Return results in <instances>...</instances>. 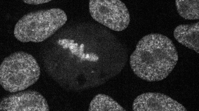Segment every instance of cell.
I'll return each mask as SVG.
<instances>
[{
    "label": "cell",
    "instance_id": "cell-1",
    "mask_svg": "<svg viewBox=\"0 0 199 111\" xmlns=\"http://www.w3.org/2000/svg\"><path fill=\"white\" fill-rule=\"evenodd\" d=\"M178 60V52L172 41L166 36L151 33L137 43L130 59V67L140 78L149 82L166 78Z\"/></svg>",
    "mask_w": 199,
    "mask_h": 111
},
{
    "label": "cell",
    "instance_id": "cell-2",
    "mask_svg": "<svg viewBox=\"0 0 199 111\" xmlns=\"http://www.w3.org/2000/svg\"><path fill=\"white\" fill-rule=\"evenodd\" d=\"M67 20L66 13L59 8L32 11L18 20L14 27V35L22 43L40 42L53 35Z\"/></svg>",
    "mask_w": 199,
    "mask_h": 111
},
{
    "label": "cell",
    "instance_id": "cell-3",
    "mask_svg": "<svg viewBox=\"0 0 199 111\" xmlns=\"http://www.w3.org/2000/svg\"><path fill=\"white\" fill-rule=\"evenodd\" d=\"M40 68L30 54L15 52L6 57L0 67V83L6 91L15 92L25 90L39 79Z\"/></svg>",
    "mask_w": 199,
    "mask_h": 111
},
{
    "label": "cell",
    "instance_id": "cell-4",
    "mask_svg": "<svg viewBox=\"0 0 199 111\" xmlns=\"http://www.w3.org/2000/svg\"><path fill=\"white\" fill-rule=\"evenodd\" d=\"M89 10L92 18L109 29L121 31L130 21L128 10L124 3L119 0H91Z\"/></svg>",
    "mask_w": 199,
    "mask_h": 111
},
{
    "label": "cell",
    "instance_id": "cell-5",
    "mask_svg": "<svg viewBox=\"0 0 199 111\" xmlns=\"http://www.w3.org/2000/svg\"><path fill=\"white\" fill-rule=\"evenodd\" d=\"M47 101L39 92L24 91L7 96L1 100V111H48Z\"/></svg>",
    "mask_w": 199,
    "mask_h": 111
},
{
    "label": "cell",
    "instance_id": "cell-6",
    "mask_svg": "<svg viewBox=\"0 0 199 111\" xmlns=\"http://www.w3.org/2000/svg\"><path fill=\"white\" fill-rule=\"evenodd\" d=\"M134 111H185L181 104L169 96L159 92H148L138 96L132 106Z\"/></svg>",
    "mask_w": 199,
    "mask_h": 111
},
{
    "label": "cell",
    "instance_id": "cell-7",
    "mask_svg": "<svg viewBox=\"0 0 199 111\" xmlns=\"http://www.w3.org/2000/svg\"><path fill=\"white\" fill-rule=\"evenodd\" d=\"M174 35L178 43L199 53V22L177 26L174 29Z\"/></svg>",
    "mask_w": 199,
    "mask_h": 111
},
{
    "label": "cell",
    "instance_id": "cell-8",
    "mask_svg": "<svg viewBox=\"0 0 199 111\" xmlns=\"http://www.w3.org/2000/svg\"><path fill=\"white\" fill-rule=\"evenodd\" d=\"M90 111H124L125 109L109 96L103 94L96 95L90 104Z\"/></svg>",
    "mask_w": 199,
    "mask_h": 111
},
{
    "label": "cell",
    "instance_id": "cell-9",
    "mask_svg": "<svg viewBox=\"0 0 199 111\" xmlns=\"http://www.w3.org/2000/svg\"><path fill=\"white\" fill-rule=\"evenodd\" d=\"M175 5L179 14L184 19H199V0H176Z\"/></svg>",
    "mask_w": 199,
    "mask_h": 111
},
{
    "label": "cell",
    "instance_id": "cell-10",
    "mask_svg": "<svg viewBox=\"0 0 199 111\" xmlns=\"http://www.w3.org/2000/svg\"><path fill=\"white\" fill-rule=\"evenodd\" d=\"M23 2L26 4L32 5H37L46 3L51 1L50 0H24Z\"/></svg>",
    "mask_w": 199,
    "mask_h": 111
}]
</instances>
